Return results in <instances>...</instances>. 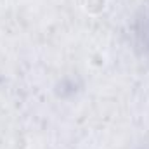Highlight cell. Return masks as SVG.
Returning <instances> with one entry per match:
<instances>
[{"label": "cell", "mask_w": 149, "mask_h": 149, "mask_svg": "<svg viewBox=\"0 0 149 149\" xmlns=\"http://www.w3.org/2000/svg\"><path fill=\"white\" fill-rule=\"evenodd\" d=\"M108 7V0H85L83 2V9L87 14L90 16H99L106 10Z\"/></svg>", "instance_id": "6da1fadb"}]
</instances>
